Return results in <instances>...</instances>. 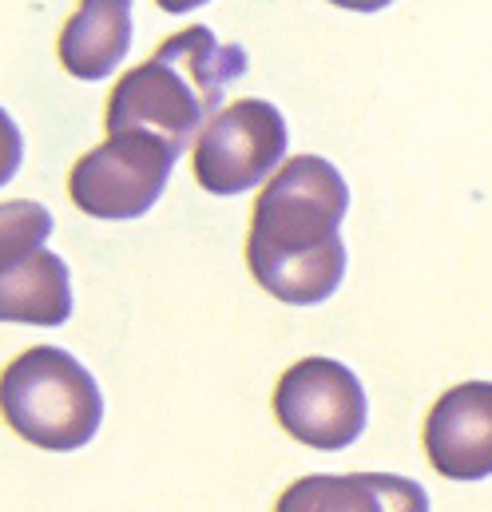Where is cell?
<instances>
[{"label": "cell", "mask_w": 492, "mask_h": 512, "mask_svg": "<svg viewBox=\"0 0 492 512\" xmlns=\"http://www.w3.org/2000/svg\"><path fill=\"white\" fill-rule=\"evenodd\" d=\"M350 215V183L322 155H290L258 191L246 266L254 282L286 306H322L346 278L342 223Z\"/></svg>", "instance_id": "6da1fadb"}, {"label": "cell", "mask_w": 492, "mask_h": 512, "mask_svg": "<svg viewBox=\"0 0 492 512\" xmlns=\"http://www.w3.org/2000/svg\"><path fill=\"white\" fill-rule=\"evenodd\" d=\"M250 60L243 44H223L207 24H191L167 36L151 60L131 68L108 96V135L151 131L179 155L223 108V96L243 80Z\"/></svg>", "instance_id": "7a4b0ae2"}, {"label": "cell", "mask_w": 492, "mask_h": 512, "mask_svg": "<svg viewBox=\"0 0 492 512\" xmlns=\"http://www.w3.org/2000/svg\"><path fill=\"white\" fill-rule=\"evenodd\" d=\"M0 401L12 433L48 453L84 449L104 421L100 382L60 346H32L16 354L4 370Z\"/></svg>", "instance_id": "3957f363"}, {"label": "cell", "mask_w": 492, "mask_h": 512, "mask_svg": "<svg viewBox=\"0 0 492 512\" xmlns=\"http://www.w3.org/2000/svg\"><path fill=\"white\" fill-rule=\"evenodd\" d=\"M175 159L179 151L151 131H116L76 159L68 171V199L88 219H139L163 199Z\"/></svg>", "instance_id": "277c9868"}, {"label": "cell", "mask_w": 492, "mask_h": 512, "mask_svg": "<svg viewBox=\"0 0 492 512\" xmlns=\"http://www.w3.org/2000/svg\"><path fill=\"white\" fill-rule=\"evenodd\" d=\"M52 235V215L40 203H4V274H0V314L20 326H64L72 318V274L64 258L52 255L44 239Z\"/></svg>", "instance_id": "5b68a950"}, {"label": "cell", "mask_w": 492, "mask_h": 512, "mask_svg": "<svg viewBox=\"0 0 492 512\" xmlns=\"http://www.w3.org/2000/svg\"><path fill=\"white\" fill-rule=\"evenodd\" d=\"M274 417L294 441L342 453L366 433V385L338 358H302L274 385Z\"/></svg>", "instance_id": "8992f818"}, {"label": "cell", "mask_w": 492, "mask_h": 512, "mask_svg": "<svg viewBox=\"0 0 492 512\" xmlns=\"http://www.w3.org/2000/svg\"><path fill=\"white\" fill-rule=\"evenodd\" d=\"M286 147L290 128L270 100H235L195 139V183L207 195H243L282 167Z\"/></svg>", "instance_id": "52a82bcc"}, {"label": "cell", "mask_w": 492, "mask_h": 512, "mask_svg": "<svg viewBox=\"0 0 492 512\" xmlns=\"http://www.w3.org/2000/svg\"><path fill=\"white\" fill-rule=\"evenodd\" d=\"M425 457L449 481L492 477V382H461L433 401Z\"/></svg>", "instance_id": "ba28073f"}, {"label": "cell", "mask_w": 492, "mask_h": 512, "mask_svg": "<svg viewBox=\"0 0 492 512\" xmlns=\"http://www.w3.org/2000/svg\"><path fill=\"white\" fill-rule=\"evenodd\" d=\"M274 512H429V493L397 473H310L278 497Z\"/></svg>", "instance_id": "9c48e42d"}, {"label": "cell", "mask_w": 492, "mask_h": 512, "mask_svg": "<svg viewBox=\"0 0 492 512\" xmlns=\"http://www.w3.org/2000/svg\"><path fill=\"white\" fill-rule=\"evenodd\" d=\"M131 12H135L131 0H80V8L60 28V44H56L68 76L96 84L120 68L123 56L131 52V32H135Z\"/></svg>", "instance_id": "30bf717a"}, {"label": "cell", "mask_w": 492, "mask_h": 512, "mask_svg": "<svg viewBox=\"0 0 492 512\" xmlns=\"http://www.w3.org/2000/svg\"><path fill=\"white\" fill-rule=\"evenodd\" d=\"M334 8H346V12H362V16H369V12H385L393 0H330Z\"/></svg>", "instance_id": "8fae6325"}, {"label": "cell", "mask_w": 492, "mask_h": 512, "mask_svg": "<svg viewBox=\"0 0 492 512\" xmlns=\"http://www.w3.org/2000/svg\"><path fill=\"white\" fill-rule=\"evenodd\" d=\"M163 12H171V16H183V12H195V8H203V4H211V0H155Z\"/></svg>", "instance_id": "7c38bea8"}]
</instances>
